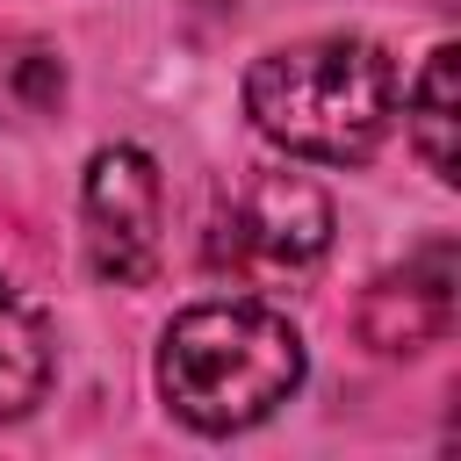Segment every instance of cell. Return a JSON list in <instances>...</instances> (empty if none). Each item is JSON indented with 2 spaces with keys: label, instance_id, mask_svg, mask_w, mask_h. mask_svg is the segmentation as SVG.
I'll return each instance as SVG.
<instances>
[{
  "label": "cell",
  "instance_id": "6da1fadb",
  "mask_svg": "<svg viewBox=\"0 0 461 461\" xmlns=\"http://www.w3.org/2000/svg\"><path fill=\"white\" fill-rule=\"evenodd\" d=\"M310 375L303 331L252 295L194 303L158 331V396L187 432H245L267 425Z\"/></svg>",
  "mask_w": 461,
  "mask_h": 461
},
{
  "label": "cell",
  "instance_id": "7a4b0ae2",
  "mask_svg": "<svg viewBox=\"0 0 461 461\" xmlns=\"http://www.w3.org/2000/svg\"><path fill=\"white\" fill-rule=\"evenodd\" d=\"M245 115L267 144L317 166H360L396 122V65L375 36H303L245 72Z\"/></svg>",
  "mask_w": 461,
  "mask_h": 461
},
{
  "label": "cell",
  "instance_id": "3957f363",
  "mask_svg": "<svg viewBox=\"0 0 461 461\" xmlns=\"http://www.w3.org/2000/svg\"><path fill=\"white\" fill-rule=\"evenodd\" d=\"M331 252V194L310 173H252L209 230V267L274 295L303 288Z\"/></svg>",
  "mask_w": 461,
  "mask_h": 461
},
{
  "label": "cell",
  "instance_id": "277c9868",
  "mask_svg": "<svg viewBox=\"0 0 461 461\" xmlns=\"http://www.w3.org/2000/svg\"><path fill=\"white\" fill-rule=\"evenodd\" d=\"M158 230H166V187L151 151L137 144H101L86 158L79 180V238H86V267L115 288L151 281L158 267Z\"/></svg>",
  "mask_w": 461,
  "mask_h": 461
},
{
  "label": "cell",
  "instance_id": "5b68a950",
  "mask_svg": "<svg viewBox=\"0 0 461 461\" xmlns=\"http://www.w3.org/2000/svg\"><path fill=\"white\" fill-rule=\"evenodd\" d=\"M461 317V259L447 238L418 245L403 267L375 274V288L360 295V339L375 353H425L454 331Z\"/></svg>",
  "mask_w": 461,
  "mask_h": 461
},
{
  "label": "cell",
  "instance_id": "8992f818",
  "mask_svg": "<svg viewBox=\"0 0 461 461\" xmlns=\"http://www.w3.org/2000/svg\"><path fill=\"white\" fill-rule=\"evenodd\" d=\"M50 375H58L50 324H43L36 303L0 274V425L29 418V411L50 396Z\"/></svg>",
  "mask_w": 461,
  "mask_h": 461
},
{
  "label": "cell",
  "instance_id": "52a82bcc",
  "mask_svg": "<svg viewBox=\"0 0 461 461\" xmlns=\"http://www.w3.org/2000/svg\"><path fill=\"white\" fill-rule=\"evenodd\" d=\"M454 122H461V50L454 43H432V58H425V72H418V86H411V144H418V158H425V173L439 180V187H454L461 173V158H454Z\"/></svg>",
  "mask_w": 461,
  "mask_h": 461
},
{
  "label": "cell",
  "instance_id": "ba28073f",
  "mask_svg": "<svg viewBox=\"0 0 461 461\" xmlns=\"http://www.w3.org/2000/svg\"><path fill=\"white\" fill-rule=\"evenodd\" d=\"M65 108V58L43 36H0V122H43Z\"/></svg>",
  "mask_w": 461,
  "mask_h": 461
}]
</instances>
